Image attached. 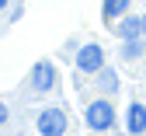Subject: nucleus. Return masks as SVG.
<instances>
[{
	"mask_svg": "<svg viewBox=\"0 0 146 136\" xmlns=\"http://www.w3.org/2000/svg\"><path fill=\"white\" fill-rule=\"evenodd\" d=\"M84 122L94 129V133H108L115 126V108H111V101L108 98H94L87 108H84Z\"/></svg>",
	"mask_w": 146,
	"mask_h": 136,
	"instance_id": "1",
	"label": "nucleus"
},
{
	"mask_svg": "<svg viewBox=\"0 0 146 136\" xmlns=\"http://www.w3.org/2000/svg\"><path fill=\"white\" fill-rule=\"evenodd\" d=\"M77 70L80 73H101L104 70V49L98 42H84L77 49Z\"/></svg>",
	"mask_w": 146,
	"mask_h": 136,
	"instance_id": "2",
	"label": "nucleus"
},
{
	"mask_svg": "<svg viewBox=\"0 0 146 136\" xmlns=\"http://www.w3.org/2000/svg\"><path fill=\"white\" fill-rule=\"evenodd\" d=\"M42 136H66V112L63 108H42L35 119Z\"/></svg>",
	"mask_w": 146,
	"mask_h": 136,
	"instance_id": "3",
	"label": "nucleus"
},
{
	"mask_svg": "<svg viewBox=\"0 0 146 136\" xmlns=\"http://www.w3.org/2000/svg\"><path fill=\"white\" fill-rule=\"evenodd\" d=\"M31 87L38 91V94H45V91H52L56 87V70H52V63H35V70H31Z\"/></svg>",
	"mask_w": 146,
	"mask_h": 136,
	"instance_id": "4",
	"label": "nucleus"
},
{
	"mask_svg": "<svg viewBox=\"0 0 146 136\" xmlns=\"http://www.w3.org/2000/svg\"><path fill=\"white\" fill-rule=\"evenodd\" d=\"M125 129H129L132 136L146 133V105H139V101L129 105V112H125Z\"/></svg>",
	"mask_w": 146,
	"mask_h": 136,
	"instance_id": "5",
	"label": "nucleus"
},
{
	"mask_svg": "<svg viewBox=\"0 0 146 136\" xmlns=\"http://www.w3.org/2000/svg\"><path fill=\"white\" fill-rule=\"evenodd\" d=\"M115 31H118V38H139L143 35V17H118Z\"/></svg>",
	"mask_w": 146,
	"mask_h": 136,
	"instance_id": "6",
	"label": "nucleus"
},
{
	"mask_svg": "<svg viewBox=\"0 0 146 136\" xmlns=\"http://www.w3.org/2000/svg\"><path fill=\"white\" fill-rule=\"evenodd\" d=\"M129 11V0H104L101 4V14H104V25H111V21H118V17Z\"/></svg>",
	"mask_w": 146,
	"mask_h": 136,
	"instance_id": "7",
	"label": "nucleus"
},
{
	"mask_svg": "<svg viewBox=\"0 0 146 136\" xmlns=\"http://www.w3.org/2000/svg\"><path fill=\"white\" fill-rule=\"evenodd\" d=\"M143 52H146V42H139V38H125V46H122V56H125V60H139Z\"/></svg>",
	"mask_w": 146,
	"mask_h": 136,
	"instance_id": "8",
	"label": "nucleus"
},
{
	"mask_svg": "<svg viewBox=\"0 0 146 136\" xmlns=\"http://www.w3.org/2000/svg\"><path fill=\"white\" fill-rule=\"evenodd\" d=\"M98 80H101V91H108V94H115V91H118V77H115V70H101V73H98Z\"/></svg>",
	"mask_w": 146,
	"mask_h": 136,
	"instance_id": "9",
	"label": "nucleus"
},
{
	"mask_svg": "<svg viewBox=\"0 0 146 136\" xmlns=\"http://www.w3.org/2000/svg\"><path fill=\"white\" fill-rule=\"evenodd\" d=\"M4 122H7V105L0 101V126H4Z\"/></svg>",
	"mask_w": 146,
	"mask_h": 136,
	"instance_id": "10",
	"label": "nucleus"
},
{
	"mask_svg": "<svg viewBox=\"0 0 146 136\" xmlns=\"http://www.w3.org/2000/svg\"><path fill=\"white\" fill-rule=\"evenodd\" d=\"M143 38H146V14H143Z\"/></svg>",
	"mask_w": 146,
	"mask_h": 136,
	"instance_id": "11",
	"label": "nucleus"
},
{
	"mask_svg": "<svg viewBox=\"0 0 146 136\" xmlns=\"http://www.w3.org/2000/svg\"><path fill=\"white\" fill-rule=\"evenodd\" d=\"M4 7H7V0H0V11H4Z\"/></svg>",
	"mask_w": 146,
	"mask_h": 136,
	"instance_id": "12",
	"label": "nucleus"
}]
</instances>
